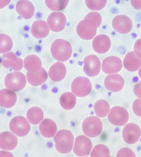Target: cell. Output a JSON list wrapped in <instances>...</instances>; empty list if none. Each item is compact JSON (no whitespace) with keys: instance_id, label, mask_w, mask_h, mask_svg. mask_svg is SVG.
I'll return each mask as SVG.
<instances>
[{"instance_id":"1","label":"cell","mask_w":141,"mask_h":157,"mask_svg":"<svg viewBox=\"0 0 141 157\" xmlns=\"http://www.w3.org/2000/svg\"><path fill=\"white\" fill-rule=\"evenodd\" d=\"M50 50L53 57L60 62L68 61L72 52L70 43L63 39L55 40L51 46Z\"/></svg>"},{"instance_id":"2","label":"cell","mask_w":141,"mask_h":157,"mask_svg":"<svg viewBox=\"0 0 141 157\" xmlns=\"http://www.w3.org/2000/svg\"><path fill=\"white\" fill-rule=\"evenodd\" d=\"M74 141V135L70 131L68 130H60L56 133L54 137L56 149L60 153H70L72 149Z\"/></svg>"},{"instance_id":"3","label":"cell","mask_w":141,"mask_h":157,"mask_svg":"<svg viewBox=\"0 0 141 157\" xmlns=\"http://www.w3.org/2000/svg\"><path fill=\"white\" fill-rule=\"evenodd\" d=\"M82 131L86 136L95 137L102 132V122L98 118L93 116L86 118L82 123Z\"/></svg>"},{"instance_id":"4","label":"cell","mask_w":141,"mask_h":157,"mask_svg":"<svg viewBox=\"0 0 141 157\" xmlns=\"http://www.w3.org/2000/svg\"><path fill=\"white\" fill-rule=\"evenodd\" d=\"M4 83L7 88L14 91H20L26 85V78L23 73L13 72L6 76Z\"/></svg>"},{"instance_id":"5","label":"cell","mask_w":141,"mask_h":157,"mask_svg":"<svg viewBox=\"0 0 141 157\" xmlns=\"http://www.w3.org/2000/svg\"><path fill=\"white\" fill-rule=\"evenodd\" d=\"M92 83L88 78L79 76L74 79L71 84V89L75 95L80 97L88 96L91 92Z\"/></svg>"},{"instance_id":"6","label":"cell","mask_w":141,"mask_h":157,"mask_svg":"<svg viewBox=\"0 0 141 157\" xmlns=\"http://www.w3.org/2000/svg\"><path fill=\"white\" fill-rule=\"evenodd\" d=\"M9 128L11 131L17 136L23 137L26 136L30 131V124L25 118L18 116L11 119Z\"/></svg>"},{"instance_id":"7","label":"cell","mask_w":141,"mask_h":157,"mask_svg":"<svg viewBox=\"0 0 141 157\" xmlns=\"http://www.w3.org/2000/svg\"><path fill=\"white\" fill-rule=\"evenodd\" d=\"M109 122L113 125L122 126L125 124L129 119V114L124 107L115 106L112 108L108 115Z\"/></svg>"},{"instance_id":"8","label":"cell","mask_w":141,"mask_h":157,"mask_svg":"<svg viewBox=\"0 0 141 157\" xmlns=\"http://www.w3.org/2000/svg\"><path fill=\"white\" fill-rule=\"evenodd\" d=\"M92 145L90 140L86 136H78L74 142V151L78 157H85L89 155L92 151Z\"/></svg>"},{"instance_id":"9","label":"cell","mask_w":141,"mask_h":157,"mask_svg":"<svg viewBox=\"0 0 141 157\" xmlns=\"http://www.w3.org/2000/svg\"><path fill=\"white\" fill-rule=\"evenodd\" d=\"M101 61L95 55H90L84 59V71L90 77L98 75L101 71Z\"/></svg>"},{"instance_id":"10","label":"cell","mask_w":141,"mask_h":157,"mask_svg":"<svg viewBox=\"0 0 141 157\" xmlns=\"http://www.w3.org/2000/svg\"><path fill=\"white\" fill-rule=\"evenodd\" d=\"M97 27L92 22L83 20L80 21L76 28V32L79 37L82 39L89 40L96 35Z\"/></svg>"},{"instance_id":"11","label":"cell","mask_w":141,"mask_h":157,"mask_svg":"<svg viewBox=\"0 0 141 157\" xmlns=\"http://www.w3.org/2000/svg\"><path fill=\"white\" fill-rule=\"evenodd\" d=\"M141 135V130L138 125L134 123L127 124L124 128L123 138L129 144L137 143Z\"/></svg>"},{"instance_id":"12","label":"cell","mask_w":141,"mask_h":157,"mask_svg":"<svg viewBox=\"0 0 141 157\" xmlns=\"http://www.w3.org/2000/svg\"><path fill=\"white\" fill-rule=\"evenodd\" d=\"M47 21L51 30L57 32L63 30L67 20L63 13L60 12H54L49 15Z\"/></svg>"},{"instance_id":"13","label":"cell","mask_w":141,"mask_h":157,"mask_svg":"<svg viewBox=\"0 0 141 157\" xmlns=\"http://www.w3.org/2000/svg\"><path fill=\"white\" fill-rule=\"evenodd\" d=\"M112 27L117 32L121 34H126L131 31L133 24L129 17L123 15H119L113 18Z\"/></svg>"},{"instance_id":"14","label":"cell","mask_w":141,"mask_h":157,"mask_svg":"<svg viewBox=\"0 0 141 157\" xmlns=\"http://www.w3.org/2000/svg\"><path fill=\"white\" fill-rule=\"evenodd\" d=\"M123 67L122 61L119 58L111 56L105 58L103 61L102 69L107 74H115L120 71Z\"/></svg>"},{"instance_id":"15","label":"cell","mask_w":141,"mask_h":157,"mask_svg":"<svg viewBox=\"0 0 141 157\" xmlns=\"http://www.w3.org/2000/svg\"><path fill=\"white\" fill-rule=\"evenodd\" d=\"M2 64L6 68L19 71L23 67V61L13 52H9L4 54L2 56Z\"/></svg>"},{"instance_id":"16","label":"cell","mask_w":141,"mask_h":157,"mask_svg":"<svg viewBox=\"0 0 141 157\" xmlns=\"http://www.w3.org/2000/svg\"><path fill=\"white\" fill-rule=\"evenodd\" d=\"M124 80L119 74H112L106 76L105 80V86L106 89L113 92H119L123 88Z\"/></svg>"},{"instance_id":"17","label":"cell","mask_w":141,"mask_h":157,"mask_svg":"<svg viewBox=\"0 0 141 157\" xmlns=\"http://www.w3.org/2000/svg\"><path fill=\"white\" fill-rule=\"evenodd\" d=\"M111 40L109 37L105 35L96 36L93 41L92 46L93 49L99 54L105 53L111 47Z\"/></svg>"},{"instance_id":"18","label":"cell","mask_w":141,"mask_h":157,"mask_svg":"<svg viewBox=\"0 0 141 157\" xmlns=\"http://www.w3.org/2000/svg\"><path fill=\"white\" fill-rule=\"evenodd\" d=\"M124 67L129 71L134 72L141 67V58L134 52L127 54L124 59Z\"/></svg>"},{"instance_id":"19","label":"cell","mask_w":141,"mask_h":157,"mask_svg":"<svg viewBox=\"0 0 141 157\" xmlns=\"http://www.w3.org/2000/svg\"><path fill=\"white\" fill-rule=\"evenodd\" d=\"M17 137L9 132H2L0 135V146L3 150H13L17 145Z\"/></svg>"},{"instance_id":"20","label":"cell","mask_w":141,"mask_h":157,"mask_svg":"<svg viewBox=\"0 0 141 157\" xmlns=\"http://www.w3.org/2000/svg\"><path fill=\"white\" fill-rule=\"evenodd\" d=\"M15 9L18 14L26 19L32 18L35 13V7L29 1H18Z\"/></svg>"},{"instance_id":"21","label":"cell","mask_w":141,"mask_h":157,"mask_svg":"<svg viewBox=\"0 0 141 157\" xmlns=\"http://www.w3.org/2000/svg\"><path fill=\"white\" fill-rule=\"evenodd\" d=\"M31 33L36 39L44 38L49 33V27L46 21L42 20L35 21L32 25Z\"/></svg>"},{"instance_id":"22","label":"cell","mask_w":141,"mask_h":157,"mask_svg":"<svg viewBox=\"0 0 141 157\" xmlns=\"http://www.w3.org/2000/svg\"><path fill=\"white\" fill-rule=\"evenodd\" d=\"M66 72V67L64 64L61 62H56L50 68L49 75L53 81L58 82L63 80Z\"/></svg>"},{"instance_id":"23","label":"cell","mask_w":141,"mask_h":157,"mask_svg":"<svg viewBox=\"0 0 141 157\" xmlns=\"http://www.w3.org/2000/svg\"><path fill=\"white\" fill-rule=\"evenodd\" d=\"M48 77L45 70L41 68L39 71L35 72H28L27 78L28 82L33 86H39L45 82Z\"/></svg>"},{"instance_id":"24","label":"cell","mask_w":141,"mask_h":157,"mask_svg":"<svg viewBox=\"0 0 141 157\" xmlns=\"http://www.w3.org/2000/svg\"><path fill=\"white\" fill-rule=\"evenodd\" d=\"M17 102V94L11 90L4 89L0 92V105L5 108L13 107Z\"/></svg>"},{"instance_id":"25","label":"cell","mask_w":141,"mask_h":157,"mask_svg":"<svg viewBox=\"0 0 141 157\" xmlns=\"http://www.w3.org/2000/svg\"><path fill=\"white\" fill-rule=\"evenodd\" d=\"M39 129L42 136L46 138L53 137L57 131L55 123L49 119L42 121L40 124Z\"/></svg>"},{"instance_id":"26","label":"cell","mask_w":141,"mask_h":157,"mask_svg":"<svg viewBox=\"0 0 141 157\" xmlns=\"http://www.w3.org/2000/svg\"><path fill=\"white\" fill-rule=\"evenodd\" d=\"M42 62L40 58L35 55H30L25 58L24 66L28 72H35L41 68Z\"/></svg>"},{"instance_id":"27","label":"cell","mask_w":141,"mask_h":157,"mask_svg":"<svg viewBox=\"0 0 141 157\" xmlns=\"http://www.w3.org/2000/svg\"><path fill=\"white\" fill-rule=\"evenodd\" d=\"M59 102L64 109L70 110L74 107L76 103V98L74 93L66 92L60 96Z\"/></svg>"},{"instance_id":"28","label":"cell","mask_w":141,"mask_h":157,"mask_svg":"<svg viewBox=\"0 0 141 157\" xmlns=\"http://www.w3.org/2000/svg\"><path fill=\"white\" fill-rule=\"evenodd\" d=\"M44 113L42 110L37 107H31L27 113V118L33 124H37L42 121Z\"/></svg>"},{"instance_id":"29","label":"cell","mask_w":141,"mask_h":157,"mask_svg":"<svg viewBox=\"0 0 141 157\" xmlns=\"http://www.w3.org/2000/svg\"><path fill=\"white\" fill-rule=\"evenodd\" d=\"M109 105L106 100H99L95 102L94 111L95 114L98 117H105L109 114Z\"/></svg>"},{"instance_id":"30","label":"cell","mask_w":141,"mask_h":157,"mask_svg":"<svg viewBox=\"0 0 141 157\" xmlns=\"http://www.w3.org/2000/svg\"><path fill=\"white\" fill-rule=\"evenodd\" d=\"M0 52L4 53L11 50L13 47V41L10 37L5 34H1L0 36Z\"/></svg>"},{"instance_id":"31","label":"cell","mask_w":141,"mask_h":157,"mask_svg":"<svg viewBox=\"0 0 141 157\" xmlns=\"http://www.w3.org/2000/svg\"><path fill=\"white\" fill-rule=\"evenodd\" d=\"M46 6L53 11H60L63 10L67 6L68 3V0H59V1H52L46 0L45 1Z\"/></svg>"},{"instance_id":"32","label":"cell","mask_w":141,"mask_h":157,"mask_svg":"<svg viewBox=\"0 0 141 157\" xmlns=\"http://www.w3.org/2000/svg\"><path fill=\"white\" fill-rule=\"evenodd\" d=\"M109 149L106 145L103 144H99L96 145L92 150L90 154L91 157H109Z\"/></svg>"},{"instance_id":"33","label":"cell","mask_w":141,"mask_h":157,"mask_svg":"<svg viewBox=\"0 0 141 157\" xmlns=\"http://www.w3.org/2000/svg\"><path fill=\"white\" fill-rule=\"evenodd\" d=\"M85 3L89 9L92 10H100L105 6L107 1L106 0H99V1H85Z\"/></svg>"},{"instance_id":"34","label":"cell","mask_w":141,"mask_h":157,"mask_svg":"<svg viewBox=\"0 0 141 157\" xmlns=\"http://www.w3.org/2000/svg\"><path fill=\"white\" fill-rule=\"evenodd\" d=\"M85 20L88 21L92 22L93 24H94L96 26L97 28L99 27L102 22V17L101 14L95 11H92L89 13L84 18Z\"/></svg>"},{"instance_id":"35","label":"cell","mask_w":141,"mask_h":157,"mask_svg":"<svg viewBox=\"0 0 141 157\" xmlns=\"http://www.w3.org/2000/svg\"><path fill=\"white\" fill-rule=\"evenodd\" d=\"M117 157H135L133 151L129 148H123L117 154Z\"/></svg>"},{"instance_id":"36","label":"cell","mask_w":141,"mask_h":157,"mask_svg":"<svg viewBox=\"0 0 141 157\" xmlns=\"http://www.w3.org/2000/svg\"><path fill=\"white\" fill-rule=\"evenodd\" d=\"M133 110L135 114L141 117V99L135 100L133 104Z\"/></svg>"},{"instance_id":"37","label":"cell","mask_w":141,"mask_h":157,"mask_svg":"<svg viewBox=\"0 0 141 157\" xmlns=\"http://www.w3.org/2000/svg\"><path fill=\"white\" fill-rule=\"evenodd\" d=\"M134 53L141 58V39L138 40L134 46Z\"/></svg>"},{"instance_id":"38","label":"cell","mask_w":141,"mask_h":157,"mask_svg":"<svg viewBox=\"0 0 141 157\" xmlns=\"http://www.w3.org/2000/svg\"><path fill=\"white\" fill-rule=\"evenodd\" d=\"M134 93L136 96L141 99V82H138L134 86Z\"/></svg>"},{"instance_id":"39","label":"cell","mask_w":141,"mask_h":157,"mask_svg":"<svg viewBox=\"0 0 141 157\" xmlns=\"http://www.w3.org/2000/svg\"><path fill=\"white\" fill-rule=\"evenodd\" d=\"M131 4L135 9H141V1H131Z\"/></svg>"},{"instance_id":"40","label":"cell","mask_w":141,"mask_h":157,"mask_svg":"<svg viewBox=\"0 0 141 157\" xmlns=\"http://www.w3.org/2000/svg\"><path fill=\"white\" fill-rule=\"evenodd\" d=\"M4 156H9V157H13V154L8 153V152H5L4 151H1V157H4Z\"/></svg>"},{"instance_id":"41","label":"cell","mask_w":141,"mask_h":157,"mask_svg":"<svg viewBox=\"0 0 141 157\" xmlns=\"http://www.w3.org/2000/svg\"><path fill=\"white\" fill-rule=\"evenodd\" d=\"M138 74H139V77L141 78V67L139 68V71H138Z\"/></svg>"}]
</instances>
